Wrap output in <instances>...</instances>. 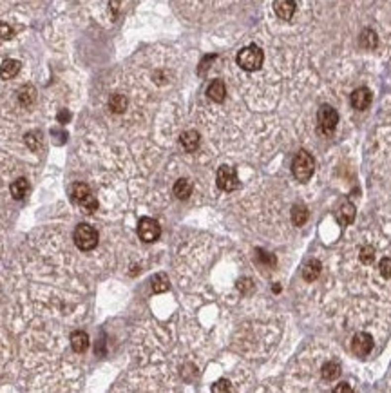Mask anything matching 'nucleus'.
Returning <instances> with one entry per match:
<instances>
[{
	"label": "nucleus",
	"instance_id": "obj_27",
	"mask_svg": "<svg viewBox=\"0 0 391 393\" xmlns=\"http://www.w3.org/2000/svg\"><path fill=\"white\" fill-rule=\"evenodd\" d=\"M379 270H381V276L382 278L390 279L391 278V257H384L379 265Z\"/></svg>",
	"mask_w": 391,
	"mask_h": 393
},
{
	"label": "nucleus",
	"instance_id": "obj_5",
	"mask_svg": "<svg viewBox=\"0 0 391 393\" xmlns=\"http://www.w3.org/2000/svg\"><path fill=\"white\" fill-rule=\"evenodd\" d=\"M317 123L319 131L323 134H332L339 123L337 111L333 109L332 105H321V109L317 111Z\"/></svg>",
	"mask_w": 391,
	"mask_h": 393
},
{
	"label": "nucleus",
	"instance_id": "obj_14",
	"mask_svg": "<svg viewBox=\"0 0 391 393\" xmlns=\"http://www.w3.org/2000/svg\"><path fill=\"white\" fill-rule=\"evenodd\" d=\"M181 145L187 152H194L199 147V132L197 131H185L180 138Z\"/></svg>",
	"mask_w": 391,
	"mask_h": 393
},
{
	"label": "nucleus",
	"instance_id": "obj_24",
	"mask_svg": "<svg viewBox=\"0 0 391 393\" xmlns=\"http://www.w3.org/2000/svg\"><path fill=\"white\" fill-rule=\"evenodd\" d=\"M170 286L169 279H167V276L165 274H156L152 278V290L156 292V294H161V292H167Z\"/></svg>",
	"mask_w": 391,
	"mask_h": 393
},
{
	"label": "nucleus",
	"instance_id": "obj_11",
	"mask_svg": "<svg viewBox=\"0 0 391 393\" xmlns=\"http://www.w3.org/2000/svg\"><path fill=\"white\" fill-rule=\"evenodd\" d=\"M206 96L216 102V104H221L225 96H227V87H225V82L223 80H214L210 82V85L206 87Z\"/></svg>",
	"mask_w": 391,
	"mask_h": 393
},
{
	"label": "nucleus",
	"instance_id": "obj_17",
	"mask_svg": "<svg viewBox=\"0 0 391 393\" xmlns=\"http://www.w3.org/2000/svg\"><path fill=\"white\" fill-rule=\"evenodd\" d=\"M359 44H360V48H364V49H375L377 46H379V37H377V33L373 31V29H364V31L360 33V37H359Z\"/></svg>",
	"mask_w": 391,
	"mask_h": 393
},
{
	"label": "nucleus",
	"instance_id": "obj_23",
	"mask_svg": "<svg viewBox=\"0 0 391 393\" xmlns=\"http://www.w3.org/2000/svg\"><path fill=\"white\" fill-rule=\"evenodd\" d=\"M308 220V210L304 205H295L293 209H292V221H293V225L297 226H302L306 223Z\"/></svg>",
	"mask_w": 391,
	"mask_h": 393
},
{
	"label": "nucleus",
	"instance_id": "obj_21",
	"mask_svg": "<svg viewBox=\"0 0 391 393\" xmlns=\"http://www.w3.org/2000/svg\"><path fill=\"white\" fill-rule=\"evenodd\" d=\"M35 100H37V89H35L33 85L27 84V85H24V87H20V91H18V102H20L22 105L29 107Z\"/></svg>",
	"mask_w": 391,
	"mask_h": 393
},
{
	"label": "nucleus",
	"instance_id": "obj_19",
	"mask_svg": "<svg viewBox=\"0 0 391 393\" xmlns=\"http://www.w3.org/2000/svg\"><path fill=\"white\" fill-rule=\"evenodd\" d=\"M9 190H11V196L15 199H22V198H26L27 190H29V183H27L26 178H18L11 183Z\"/></svg>",
	"mask_w": 391,
	"mask_h": 393
},
{
	"label": "nucleus",
	"instance_id": "obj_28",
	"mask_svg": "<svg viewBox=\"0 0 391 393\" xmlns=\"http://www.w3.org/2000/svg\"><path fill=\"white\" fill-rule=\"evenodd\" d=\"M216 55H206L203 60H201V63H199V67H197V73L199 74H205L206 71H208V67H210V63L216 60Z\"/></svg>",
	"mask_w": 391,
	"mask_h": 393
},
{
	"label": "nucleus",
	"instance_id": "obj_3",
	"mask_svg": "<svg viewBox=\"0 0 391 393\" xmlns=\"http://www.w3.org/2000/svg\"><path fill=\"white\" fill-rule=\"evenodd\" d=\"M73 239H74V245L78 246L80 250L89 252V250H93V248H96V245H98V232H96L91 225L80 223V225L74 228Z\"/></svg>",
	"mask_w": 391,
	"mask_h": 393
},
{
	"label": "nucleus",
	"instance_id": "obj_29",
	"mask_svg": "<svg viewBox=\"0 0 391 393\" xmlns=\"http://www.w3.org/2000/svg\"><path fill=\"white\" fill-rule=\"evenodd\" d=\"M212 392H230V383H228L227 379H219L214 386H212Z\"/></svg>",
	"mask_w": 391,
	"mask_h": 393
},
{
	"label": "nucleus",
	"instance_id": "obj_26",
	"mask_svg": "<svg viewBox=\"0 0 391 393\" xmlns=\"http://www.w3.org/2000/svg\"><path fill=\"white\" fill-rule=\"evenodd\" d=\"M360 261L364 263V265H371V263L375 261V248L373 246H364L362 250H360Z\"/></svg>",
	"mask_w": 391,
	"mask_h": 393
},
{
	"label": "nucleus",
	"instance_id": "obj_13",
	"mask_svg": "<svg viewBox=\"0 0 391 393\" xmlns=\"http://www.w3.org/2000/svg\"><path fill=\"white\" fill-rule=\"evenodd\" d=\"M355 214H357V210H355V205L353 203H344L337 212V220L339 223L342 226H348L353 223L355 220Z\"/></svg>",
	"mask_w": 391,
	"mask_h": 393
},
{
	"label": "nucleus",
	"instance_id": "obj_32",
	"mask_svg": "<svg viewBox=\"0 0 391 393\" xmlns=\"http://www.w3.org/2000/svg\"><path fill=\"white\" fill-rule=\"evenodd\" d=\"M58 120H60V121H67V120H69V112L62 111V112H60V114H58Z\"/></svg>",
	"mask_w": 391,
	"mask_h": 393
},
{
	"label": "nucleus",
	"instance_id": "obj_9",
	"mask_svg": "<svg viewBox=\"0 0 391 393\" xmlns=\"http://www.w3.org/2000/svg\"><path fill=\"white\" fill-rule=\"evenodd\" d=\"M349 100H351V105H353V109H357V111H366L371 105L373 95H371V91L368 89V87H359V89H355L353 93H351Z\"/></svg>",
	"mask_w": 391,
	"mask_h": 393
},
{
	"label": "nucleus",
	"instance_id": "obj_6",
	"mask_svg": "<svg viewBox=\"0 0 391 393\" xmlns=\"http://www.w3.org/2000/svg\"><path fill=\"white\" fill-rule=\"evenodd\" d=\"M161 234V226L156 220L152 218H142L140 223H138V236L140 239L145 243H152L156 241Z\"/></svg>",
	"mask_w": 391,
	"mask_h": 393
},
{
	"label": "nucleus",
	"instance_id": "obj_12",
	"mask_svg": "<svg viewBox=\"0 0 391 393\" xmlns=\"http://www.w3.org/2000/svg\"><path fill=\"white\" fill-rule=\"evenodd\" d=\"M20 67H22V63L18 62V60L7 58V60H4L2 65H0V76H2V80L15 78L16 74H18V71H20Z\"/></svg>",
	"mask_w": 391,
	"mask_h": 393
},
{
	"label": "nucleus",
	"instance_id": "obj_4",
	"mask_svg": "<svg viewBox=\"0 0 391 393\" xmlns=\"http://www.w3.org/2000/svg\"><path fill=\"white\" fill-rule=\"evenodd\" d=\"M71 196L78 205H82V209L87 212V214H93L96 209H98V201L91 192L89 185L85 183H74L71 187Z\"/></svg>",
	"mask_w": 391,
	"mask_h": 393
},
{
	"label": "nucleus",
	"instance_id": "obj_18",
	"mask_svg": "<svg viewBox=\"0 0 391 393\" xmlns=\"http://www.w3.org/2000/svg\"><path fill=\"white\" fill-rule=\"evenodd\" d=\"M127 105H129L127 96L120 95V93H116V95H112L111 98H109V109H111L112 112H116V114L125 112V111H127Z\"/></svg>",
	"mask_w": 391,
	"mask_h": 393
},
{
	"label": "nucleus",
	"instance_id": "obj_30",
	"mask_svg": "<svg viewBox=\"0 0 391 393\" xmlns=\"http://www.w3.org/2000/svg\"><path fill=\"white\" fill-rule=\"evenodd\" d=\"M11 37H13V29L7 24L0 22V40H9Z\"/></svg>",
	"mask_w": 391,
	"mask_h": 393
},
{
	"label": "nucleus",
	"instance_id": "obj_22",
	"mask_svg": "<svg viewBox=\"0 0 391 393\" xmlns=\"http://www.w3.org/2000/svg\"><path fill=\"white\" fill-rule=\"evenodd\" d=\"M321 375H323V379H326V381H335V379L341 375V364L339 362H326L323 366V370H321Z\"/></svg>",
	"mask_w": 391,
	"mask_h": 393
},
{
	"label": "nucleus",
	"instance_id": "obj_8",
	"mask_svg": "<svg viewBox=\"0 0 391 393\" xmlns=\"http://www.w3.org/2000/svg\"><path fill=\"white\" fill-rule=\"evenodd\" d=\"M351 350H353L355 355L366 357L370 355L371 350H373V337L366 332H359L355 334L353 339H351Z\"/></svg>",
	"mask_w": 391,
	"mask_h": 393
},
{
	"label": "nucleus",
	"instance_id": "obj_2",
	"mask_svg": "<svg viewBox=\"0 0 391 393\" xmlns=\"http://www.w3.org/2000/svg\"><path fill=\"white\" fill-rule=\"evenodd\" d=\"M236 60H238V65L243 71H248V73L257 71V69H261L264 60L263 49L257 48V46H246V48H243L238 53Z\"/></svg>",
	"mask_w": 391,
	"mask_h": 393
},
{
	"label": "nucleus",
	"instance_id": "obj_31",
	"mask_svg": "<svg viewBox=\"0 0 391 393\" xmlns=\"http://www.w3.org/2000/svg\"><path fill=\"white\" fill-rule=\"evenodd\" d=\"M342 392H351V388H349L348 383H341L337 388H335V393H342Z\"/></svg>",
	"mask_w": 391,
	"mask_h": 393
},
{
	"label": "nucleus",
	"instance_id": "obj_7",
	"mask_svg": "<svg viewBox=\"0 0 391 393\" xmlns=\"http://www.w3.org/2000/svg\"><path fill=\"white\" fill-rule=\"evenodd\" d=\"M216 181H217V187L225 192H230V190H236L239 187V179H238V174H236V168L230 167V165H223L219 167L217 170V176H216Z\"/></svg>",
	"mask_w": 391,
	"mask_h": 393
},
{
	"label": "nucleus",
	"instance_id": "obj_16",
	"mask_svg": "<svg viewBox=\"0 0 391 393\" xmlns=\"http://www.w3.org/2000/svg\"><path fill=\"white\" fill-rule=\"evenodd\" d=\"M319 276H321V263H319L317 259L306 261V265L302 268V278L306 279L308 283H312V281H315Z\"/></svg>",
	"mask_w": 391,
	"mask_h": 393
},
{
	"label": "nucleus",
	"instance_id": "obj_20",
	"mask_svg": "<svg viewBox=\"0 0 391 393\" xmlns=\"http://www.w3.org/2000/svg\"><path fill=\"white\" fill-rule=\"evenodd\" d=\"M172 190H174V196L178 199H187L192 194V183L189 181V179L181 178L174 183V189Z\"/></svg>",
	"mask_w": 391,
	"mask_h": 393
},
{
	"label": "nucleus",
	"instance_id": "obj_15",
	"mask_svg": "<svg viewBox=\"0 0 391 393\" xmlns=\"http://www.w3.org/2000/svg\"><path fill=\"white\" fill-rule=\"evenodd\" d=\"M71 346L76 353H84L89 348V336L85 332H73L71 336Z\"/></svg>",
	"mask_w": 391,
	"mask_h": 393
},
{
	"label": "nucleus",
	"instance_id": "obj_25",
	"mask_svg": "<svg viewBox=\"0 0 391 393\" xmlns=\"http://www.w3.org/2000/svg\"><path fill=\"white\" fill-rule=\"evenodd\" d=\"M26 143L27 147L31 149V151H38V149L42 147V134L38 131H31L26 134Z\"/></svg>",
	"mask_w": 391,
	"mask_h": 393
},
{
	"label": "nucleus",
	"instance_id": "obj_1",
	"mask_svg": "<svg viewBox=\"0 0 391 393\" xmlns=\"http://www.w3.org/2000/svg\"><path fill=\"white\" fill-rule=\"evenodd\" d=\"M313 170H315V160L310 152L306 151H299L293 158V163H292V172L299 181L306 183L308 179L312 178Z\"/></svg>",
	"mask_w": 391,
	"mask_h": 393
},
{
	"label": "nucleus",
	"instance_id": "obj_10",
	"mask_svg": "<svg viewBox=\"0 0 391 393\" xmlns=\"http://www.w3.org/2000/svg\"><path fill=\"white\" fill-rule=\"evenodd\" d=\"M275 15L283 20H290L295 13V0H275L274 2Z\"/></svg>",
	"mask_w": 391,
	"mask_h": 393
}]
</instances>
